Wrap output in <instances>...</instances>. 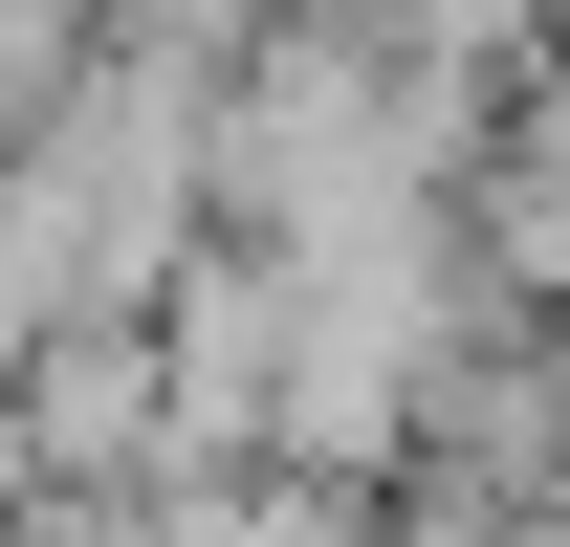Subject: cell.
<instances>
[{"mask_svg": "<svg viewBox=\"0 0 570 547\" xmlns=\"http://www.w3.org/2000/svg\"><path fill=\"white\" fill-rule=\"evenodd\" d=\"M154 372H176V481H264L285 460V263L264 241H219L154 307Z\"/></svg>", "mask_w": 570, "mask_h": 547, "instance_id": "2", "label": "cell"}, {"mask_svg": "<svg viewBox=\"0 0 570 547\" xmlns=\"http://www.w3.org/2000/svg\"><path fill=\"white\" fill-rule=\"evenodd\" d=\"M483 263H504V307H527V329H570V44L527 88H504V153H483Z\"/></svg>", "mask_w": 570, "mask_h": 547, "instance_id": "3", "label": "cell"}, {"mask_svg": "<svg viewBox=\"0 0 570 547\" xmlns=\"http://www.w3.org/2000/svg\"><path fill=\"white\" fill-rule=\"evenodd\" d=\"M527 547H570V481H549V504H527Z\"/></svg>", "mask_w": 570, "mask_h": 547, "instance_id": "5", "label": "cell"}, {"mask_svg": "<svg viewBox=\"0 0 570 547\" xmlns=\"http://www.w3.org/2000/svg\"><path fill=\"white\" fill-rule=\"evenodd\" d=\"M110 504H176V372H154V329H67L0 395V547L22 526H110Z\"/></svg>", "mask_w": 570, "mask_h": 547, "instance_id": "1", "label": "cell"}, {"mask_svg": "<svg viewBox=\"0 0 570 547\" xmlns=\"http://www.w3.org/2000/svg\"><path fill=\"white\" fill-rule=\"evenodd\" d=\"M67 329H110V307H88V241L45 219V176L0 153V395H22V372H45Z\"/></svg>", "mask_w": 570, "mask_h": 547, "instance_id": "4", "label": "cell"}]
</instances>
